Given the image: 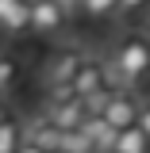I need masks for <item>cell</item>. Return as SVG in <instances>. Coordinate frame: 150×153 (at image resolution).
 Listing matches in <instances>:
<instances>
[{
	"mask_svg": "<svg viewBox=\"0 0 150 153\" xmlns=\"http://www.w3.org/2000/svg\"><path fill=\"white\" fill-rule=\"evenodd\" d=\"M108 61V80L112 88H135L150 76V38L142 31H127L119 35V42L112 46V54L104 57Z\"/></svg>",
	"mask_w": 150,
	"mask_h": 153,
	"instance_id": "obj_1",
	"label": "cell"
},
{
	"mask_svg": "<svg viewBox=\"0 0 150 153\" xmlns=\"http://www.w3.org/2000/svg\"><path fill=\"white\" fill-rule=\"evenodd\" d=\"M27 8H31V31L46 38H58L73 16V8L66 0H27Z\"/></svg>",
	"mask_w": 150,
	"mask_h": 153,
	"instance_id": "obj_2",
	"label": "cell"
},
{
	"mask_svg": "<svg viewBox=\"0 0 150 153\" xmlns=\"http://www.w3.org/2000/svg\"><path fill=\"white\" fill-rule=\"evenodd\" d=\"M85 50L81 46H58L54 54L46 57V65H42V84L46 88H54V84H73L77 73H81V65H85Z\"/></svg>",
	"mask_w": 150,
	"mask_h": 153,
	"instance_id": "obj_3",
	"label": "cell"
},
{
	"mask_svg": "<svg viewBox=\"0 0 150 153\" xmlns=\"http://www.w3.org/2000/svg\"><path fill=\"white\" fill-rule=\"evenodd\" d=\"M139 107H142V96L135 88H115L108 96V107H104L100 119L115 130H127V126H139Z\"/></svg>",
	"mask_w": 150,
	"mask_h": 153,
	"instance_id": "obj_4",
	"label": "cell"
},
{
	"mask_svg": "<svg viewBox=\"0 0 150 153\" xmlns=\"http://www.w3.org/2000/svg\"><path fill=\"white\" fill-rule=\"evenodd\" d=\"M73 92L77 100H89L96 92H112V80H108V61L104 57H85V65H81V73L73 80Z\"/></svg>",
	"mask_w": 150,
	"mask_h": 153,
	"instance_id": "obj_5",
	"label": "cell"
},
{
	"mask_svg": "<svg viewBox=\"0 0 150 153\" xmlns=\"http://www.w3.org/2000/svg\"><path fill=\"white\" fill-rule=\"evenodd\" d=\"M0 31L12 35V38L31 31V8H27V0H0Z\"/></svg>",
	"mask_w": 150,
	"mask_h": 153,
	"instance_id": "obj_6",
	"label": "cell"
},
{
	"mask_svg": "<svg viewBox=\"0 0 150 153\" xmlns=\"http://www.w3.org/2000/svg\"><path fill=\"white\" fill-rule=\"evenodd\" d=\"M46 119H50V123H54L58 130L66 134V130H81V123H85V119H89V115H85V103H81V100H66V103H46Z\"/></svg>",
	"mask_w": 150,
	"mask_h": 153,
	"instance_id": "obj_7",
	"label": "cell"
},
{
	"mask_svg": "<svg viewBox=\"0 0 150 153\" xmlns=\"http://www.w3.org/2000/svg\"><path fill=\"white\" fill-rule=\"evenodd\" d=\"M23 142H35V146H42L46 153H54V149H62V130H58L46 115H38L31 123H23Z\"/></svg>",
	"mask_w": 150,
	"mask_h": 153,
	"instance_id": "obj_8",
	"label": "cell"
},
{
	"mask_svg": "<svg viewBox=\"0 0 150 153\" xmlns=\"http://www.w3.org/2000/svg\"><path fill=\"white\" fill-rule=\"evenodd\" d=\"M81 134L89 138V146H93V153H112L115 138H119V130L115 126H108L100 115H89L85 123H81Z\"/></svg>",
	"mask_w": 150,
	"mask_h": 153,
	"instance_id": "obj_9",
	"label": "cell"
},
{
	"mask_svg": "<svg viewBox=\"0 0 150 153\" xmlns=\"http://www.w3.org/2000/svg\"><path fill=\"white\" fill-rule=\"evenodd\" d=\"M19 146H23V123L0 115V153H19Z\"/></svg>",
	"mask_w": 150,
	"mask_h": 153,
	"instance_id": "obj_10",
	"label": "cell"
},
{
	"mask_svg": "<svg viewBox=\"0 0 150 153\" xmlns=\"http://www.w3.org/2000/svg\"><path fill=\"white\" fill-rule=\"evenodd\" d=\"M112 153H150V138L139 130V126H127V130H119Z\"/></svg>",
	"mask_w": 150,
	"mask_h": 153,
	"instance_id": "obj_11",
	"label": "cell"
},
{
	"mask_svg": "<svg viewBox=\"0 0 150 153\" xmlns=\"http://www.w3.org/2000/svg\"><path fill=\"white\" fill-rule=\"evenodd\" d=\"M19 76H23V65H19V57L0 50V96H4V92H12Z\"/></svg>",
	"mask_w": 150,
	"mask_h": 153,
	"instance_id": "obj_12",
	"label": "cell"
},
{
	"mask_svg": "<svg viewBox=\"0 0 150 153\" xmlns=\"http://www.w3.org/2000/svg\"><path fill=\"white\" fill-rule=\"evenodd\" d=\"M77 12L89 19H115L119 16V0H81Z\"/></svg>",
	"mask_w": 150,
	"mask_h": 153,
	"instance_id": "obj_13",
	"label": "cell"
},
{
	"mask_svg": "<svg viewBox=\"0 0 150 153\" xmlns=\"http://www.w3.org/2000/svg\"><path fill=\"white\" fill-rule=\"evenodd\" d=\"M66 100H77L73 84H54V88H46V103H66Z\"/></svg>",
	"mask_w": 150,
	"mask_h": 153,
	"instance_id": "obj_14",
	"label": "cell"
},
{
	"mask_svg": "<svg viewBox=\"0 0 150 153\" xmlns=\"http://www.w3.org/2000/svg\"><path fill=\"white\" fill-rule=\"evenodd\" d=\"M150 8V0H119V16H142Z\"/></svg>",
	"mask_w": 150,
	"mask_h": 153,
	"instance_id": "obj_15",
	"label": "cell"
},
{
	"mask_svg": "<svg viewBox=\"0 0 150 153\" xmlns=\"http://www.w3.org/2000/svg\"><path fill=\"white\" fill-rule=\"evenodd\" d=\"M139 130L150 138V96L142 100V107H139Z\"/></svg>",
	"mask_w": 150,
	"mask_h": 153,
	"instance_id": "obj_16",
	"label": "cell"
},
{
	"mask_svg": "<svg viewBox=\"0 0 150 153\" xmlns=\"http://www.w3.org/2000/svg\"><path fill=\"white\" fill-rule=\"evenodd\" d=\"M139 31H142V35L150 38V8H146V12H142V16H139Z\"/></svg>",
	"mask_w": 150,
	"mask_h": 153,
	"instance_id": "obj_17",
	"label": "cell"
},
{
	"mask_svg": "<svg viewBox=\"0 0 150 153\" xmlns=\"http://www.w3.org/2000/svg\"><path fill=\"white\" fill-rule=\"evenodd\" d=\"M19 153H46V149H42V146H35V142H23V146H19Z\"/></svg>",
	"mask_w": 150,
	"mask_h": 153,
	"instance_id": "obj_18",
	"label": "cell"
},
{
	"mask_svg": "<svg viewBox=\"0 0 150 153\" xmlns=\"http://www.w3.org/2000/svg\"><path fill=\"white\" fill-rule=\"evenodd\" d=\"M66 4H69V8H73V12H77V8H81V0H66Z\"/></svg>",
	"mask_w": 150,
	"mask_h": 153,
	"instance_id": "obj_19",
	"label": "cell"
},
{
	"mask_svg": "<svg viewBox=\"0 0 150 153\" xmlns=\"http://www.w3.org/2000/svg\"><path fill=\"white\" fill-rule=\"evenodd\" d=\"M0 115H4V100H0Z\"/></svg>",
	"mask_w": 150,
	"mask_h": 153,
	"instance_id": "obj_20",
	"label": "cell"
}]
</instances>
